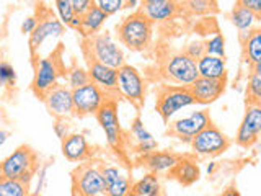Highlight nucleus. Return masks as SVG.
<instances>
[{"label":"nucleus","mask_w":261,"mask_h":196,"mask_svg":"<svg viewBox=\"0 0 261 196\" xmlns=\"http://www.w3.org/2000/svg\"><path fill=\"white\" fill-rule=\"evenodd\" d=\"M88 76L95 85H98L106 93L118 90V69H113L110 65L100 64L96 61H88Z\"/></svg>","instance_id":"17"},{"label":"nucleus","mask_w":261,"mask_h":196,"mask_svg":"<svg viewBox=\"0 0 261 196\" xmlns=\"http://www.w3.org/2000/svg\"><path fill=\"white\" fill-rule=\"evenodd\" d=\"M73 196H105V180L101 168L95 165H82L72 177Z\"/></svg>","instance_id":"8"},{"label":"nucleus","mask_w":261,"mask_h":196,"mask_svg":"<svg viewBox=\"0 0 261 196\" xmlns=\"http://www.w3.org/2000/svg\"><path fill=\"white\" fill-rule=\"evenodd\" d=\"M106 100V92L101 90L93 82L73 88L72 90V105H73V114L77 116H88V114H95L100 106Z\"/></svg>","instance_id":"10"},{"label":"nucleus","mask_w":261,"mask_h":196,"mask_svg":"<svg viewBox=\"0 0 261 196\" xmlns=\"http://www.w3.org/2000/svg\"><path fill=\"white\" fill-rule=\"evenodd\" d=\"M227 79H206V77H198L193 84L188 87L191 92L194 103L201 105H209L216 102L217 98L225 92Z\"/></svg>","instance_id":"15"},{"label":"nucleus","mask_w":261,"mask_h":196,"mask_svg":"<svg viewBox=\"0 0 261 196\" xmlns=\"http://www.w3.org/2000/svg\"><path fill=\"white\" fill-rule=\"evenodd\" d=\"M70 2H72V10L77 16H82L93 5V0H70Z\"/></svg>","instance_id":"39"},{"label":"nucleus","mask_w":261,"mask_h":196,"mask_svg":"<svg viewBox=\"0 0 261 196\" xmlns=\"http://www.w3.org/2000/svg\"><path fill=\"white\" fill-rule=\"evenodd\" d=\"M108 15H105L100 8H96L95 5H92L88 10L80 16V31L82 35L85 38L87 36H92L95 33L100 31V28L105 24Z\"/></svg>","instance_id":"24"},{"label":"nucleus","mask_w":261,"mask_h":196,"mask_svg":"<svg viewBox=\"0 0 261 196\" xmlns=\"http://www.w3.org/2000/svg\"><path fill=\"white\" fill-rule=\"evenodd\" d=\"M130 133H133L137 142H144V141H150V139H153V136L147 131L142 119L139 116L133 121V125H130Z\"/></svg>","instance_id":"34"},{"label":"nucleus","mask_w":261,"mask_h":196,"mask_svg":"<svg viewBox=\"0 0 261 196\" xmlns=\"http://www.w3.org/2000/svg\"><path fill=\"white\" fill-rule=\"evenodd\" d=\"M47 168H49V163H46V165H43L41 168H38V185H36V191L35 193H41L44 190L46 186V180H47Z\"/></svg>","instance_id":"41"},{"label":"nucleus","mask_w":261,"mask_h":196,"mask_svg":"<svg viewBox=\"0 0 261 196\" xmlns=\"http://www.w3.org/2000/svg\"><path fill=\"white\" fill-rule=\"evenodd\" d=\"M124 2H126V7H130V8L137 5V0H124Z\"/></svg>","instance_id":"48"},{"label":"nucleus","mask_w":261,"mask_h":196,"mask_svg":"<svg viewBox=\"0 0 261 196\" xmlns=\"http://www.w3.org/2000/svg\"><path fill=\"white\" fill-rule=\"evenodd\" d=\"M30 196H41V193H33V194H30Z\"/></svg>","instance_id":"50"},{"label":"nucleus","mask_w":261,"mask_h":196,"mask_svg":"<svg viewBox=\"0 0 261 196\" xmlns=\"http://www.w3.org/2000/svg\"><path fill=\"white\" fill-rule=\"evenodd\" d=\"M7 139H8V133H7V131H0V145H4L7 142Z\"/></svg>","instance_id":"46"},{"label":"nucleus","mask_w":261,"mask_h":196,"mask_svg":"<svg viewBox=\"0 0 261 196\" xmlns=\"http://www.w3.org/2000/svg\"><path fill=\"white\" fill-rule=\"evenodd\" d=\"M220 196H242V194H240L239 190H237V186H228Z\"/></svg>","instance_id":"44"},{"label":"nucleus","mask_w":261,"mask_h":196,"mask_svg":"<svg viewBox=\"0 0 261 196\" xmlns=\"http://www.w3.org/2000/svg\"><path fill=\"white\" fill-rule=\"evenodd\" d=\"M153 151H157V141L150 139V141H144V142H137V152L141 154H150Z\"/></svg>","instance_id":"43"},{"label":"nucleus","mask_w":261,"mask_h":196,"mask_svg":"<svg viewBox=\"0 0 261 196\" xmlns=\"http://www.w3.org/2000/svg\"><path fill=\"white\" fill-rule=\"evenodd\" d=\"M230 20L233 23V27L240 31V38H243L250 30H253V24L259 20V15L253 13L251 10L240 5H235L233 10L230 13Z\"/></svg>","instance_id":"25"},{"label":"nucleus","mask_w":261,"mask_h":196,"mask_svg":"<svg viewBox=\"0 0 261 196\" xmlns=\"http://www.w3.org/2000/svg\"><path fill=\"white\" fill-rule=\"evenodd\" d=\"M199 77L206 79H227V67L222 57L204 54L201 59L196 61Z\"/></svg>","instance_id":"21"},{"label":"nucleus","mask_w":261,"mask_h":196,"mask_svg":"<svg viewBox=\"0 0 261 196\" xmlns=\"http://www.w3.org/2000/svg\"><path fill=\"white\" fill-rule=\"evenodd\" d=\"M84 54L87 61H96L100 64L110 65L113 69H119L124 65V53L114 43L110 35H95L87 36L84 41Z\"/></svg>","instance_id":"3"},{"label":"nucleus","mask_w":261,"mask_h":196,"mask_svg":"<svg viewBox=\"0 0 261 196\" xmlns=\"http://www.w3.org/2000/svg\"><path fill=\"white\" fill-rule=\"evenodd\" d=\"M56 10H57V15H59V20L65 27H69V23L72 21L73 16H75V13L72 10L70 0H56Z\"/></svg>","instance_id":"33"},{"label":"nucleus","mask_w":261,"mask_h":196,"mask_svg":"<svg viewBox=\"0 0 261 196\" xmlns=\"http://www.w3.org/2000/svg\"><path fill=\"white\" fill-rule=\"evenodd\" d=\"M38 170V155L28 145H20L0 162V178L20 180L30 185L33 175Z\"/></svg>","instance_id":"2"},{"label":"nucleus","mask_w":261,"mask_h":196,"mask_svg":"<svg viewBox=\"0 0 261 196\" xmlns=\"http://www.w3.org/2000/svg\"><path fill=\"white\" fill-rule=\"evenodd\" d=\"M142 162L150 174H162V172H170L173 168L178 162V157L175 154H170V152L153 151L150 154H145Z\"/></svg>","instance_id":"23"},{"label":"nucleus","mask_w":261,"mask_h":196,"mask_svg":"<svg viewBox=\"0 0 261 196\" xmlns=\"http://www.w3.org/2000/svg\"><path fill=\"white\" fill-rule=\"evenodd\" d=\"M65 31V24L56 18V16H47L46 20L39 21L36 30L30 35V49H31V54L35 56V53L38 49L44 44V41L49 38H59L64 35Z\"/></svg>","instance_id":"16"},{"label":"nucleus","mask_w":261,"mask_h":196,"mask_svg":"<svg viewBox=\"0 0 261 196\" xmlns=\"http://www.w3.org/2000/svg\"><path fill=\"white\" fill-rule=\"evenodd\" d=\"M93 5L96 8H100V10L108 16L121 12L122 8H126L124 0H93Z\"/></svg>","instance_id":"32"},{"label":"nucleus","mask_w":261,"mask_h":196,"mask_svg":"<svg viewBox=\"0 0 261 196\" xmlns=\"http://www.w3.org/2000/svg\"><path fill=\"white\" fill-rule=\"evenodd\" d=\"M62 154L70 162H84L90 155V145L84 134L73 133L62 139Z\"/></svg>","instance_id":"18"},{"label":"nucleus","mask_w":261,"mask_h":196,"mask_svg":"<svg viewBox=\"0 0 261 196\" xmlns=\"http://www.w3.org/2000/svg\"><path fill=\"white\" fill-rule=\"evenodd\" d=\"M118 90L133 103L136 108H142L145 103V84L141 74L129 64L118 69Z\"/></svg>","instance_id":"9"},{"label":"nucleus","mask_w":261,"mask_h":196,"mask_svg":"<svg viewBox=\"0 0 261 196\" xmlns=\"http://www.w3.org/2000/svg\"><path fill=\"white\" fill-rule=\"evenodd\" d=\"M190 144L198 155H202V157H217V155L224 154L230 147V139L217 126L209 125L201 133L196 134Z\"/></svg>","instance_id":"6"},{"label":"nucleus","mask_w":261,"mask_h":196,"mask_svg":"<svg viewBox=\"0 0 261 196\" xmlns=\"http://www.w3.org/2000/svg\"><path fill=\"white\" fill-rule=\"evenodd\" d=\"M188 57H191L193 61H198L201 57L206 54V49H204V41H199V39H194L191 43H188L185 51H183Z\"/></svg>","instance_id":"36"},{"label":"nucleus","mask_w":261,"mask_h":196,"mask_svg":"<svg viewBox=\"0 0 261 196\" xmlns=\"http://www.w3.org/2000/svg\"><path fill=\"white\" fill-rule=\"evenodd\" d=\"M43 100L47 106L49 113L56 118H65L69 114H73L72 105V88L62 84H56L44 93Z\"/></svg>","instance_id":"14"},{"label":"nucleus","mask_w":261,"mask_h":196,"mask_svg":"<svg viewBox=\"0 0 261 196\" xmlns=\"http://www.w3.org/2000/svg\"><path fill=\"white\" fill-rule=\"evenodd\" d=\"M160 182L157 174H147L130 188V196H160Z\"/></svg>","instance_id":"26"},{"label":"nucleus","mask_w":261,"mask_h":196,"mask_svg":"<svg viewBox=\"0 0 261 196\" xmlns=\"http://www.w3.org/2000/svg\"><path fill=\"white\" fill-rule=\"evenodd\" d=\"M64 65L59 56H49L43 59L35 61V79H33V90L38 96L43 98L49 88L57 84V80L62 76Z\"/></svg>","instance_id":"7"},{"label":"nucleus","mask_w":261,"mask_h":196,"mask_svg":"<svg viewBox=\"0 0 261 196\" xmlns=\"http://www.w3.org/2000/svg\"><path fill=\"white\" fill-rule=\"evenodd\" d=\"M90 76H88V70L84 69V67H79L75 65L73 69L69 70L67 74V84H69V88H79V87H84L87 84H90Z\"/></svg>","instance_id":"30"},{"label":"nucleus","mask_w":261,"mask_h":196,"mask_svg":"<svg viewBox=\"0 0 261 196\" xmlns=\"http://www.w3.org/2000/svg\"><path fill=\"white\" fill-rule=\"evenodd\" d=\"M170 175L173 177L179 185L190 186L196 183L201 177V170L193 159H178L176 165L170 170Z\"/></svg>","instance_id":"20"},{"label":"nucleus","mask_w":261,"mask_h":196,"mask_svg":"<svg viewBox=\"0 0 261 196\" xmlns=\"http://www.w3.org/2000/svg\"><path fill=\"white\" fill-rule=\"evenodd\" d=\"M243 43V57L250 69L261 65V30L253 28L242 38Z\"/></svg>","instance_id":"19"},{"label":"nucleus","mask_w":261,"mask_h":196,"mask_svg":"<svg viewBox=\"0 0 261 196\" xmlns=\"http://www.w3.org/2000/svg\"><path fill=\"white\" fill-rule=\"evenodd\" d=\"M116 30L121 44H124L130 51H144L152 41V21L147 20L141 10L126 16Z\"/></svg>","instance_id":"1"},{"label":"nucleus","mask_w":261,"mask_h":196,"mask_svg":"<svg viewBox=\"0 0 261 196\" xmlns=\"http://www.w3.org/2000/svg\"><path fill=\"white\" fill-rule=\"evenodd\" d=\"M54 133H56V136L61 139L64 137H67L69 136V122L65 121V118H57L56 119V122H54Z\"/></svg>","instance_id":"38"},{"label":"nucleus","mask_w":261,"mask_h":196,"mask_svg":"<svg viewBox=\"0 0 261 196\" xmlns=\"http://www.w3.org/2000/svg\"><path fill=\"white\" fill-rule=\"evenodd\" d=\"M163 76L168 82L179 87H190L199 77L196 61L188 57L185 53H176L167 57L163 64Z\"/></svg>","instance_id":"5"},{"label":"nucleus","mask_w":261,"mask_h":196,"mask_svg":"<svg viewBox=\"0 0 261 196\" xmlns=\"http://www.w3.org/2000/svg\"><path fill=\"white\" fill-rule=\"evenodd\" d=\"M211 2H216V0H211Z\"/></svg>","instance_id":"51"},{"label":"nucleus","mask_w":261,"mask_h":196,"mask_svg":"<svg viewBox=\"0 0 261 196\" xmlns=\"http://www.w3.org/2000/svg\"><path fill=\"white\" fill-rule=\"evenodd\" d=\"M176 10H178V4L175 0H163V2L159 4H142L141 8V12L147 16V20H150L152 23L167 21L170 18H173Z\"/></svg>","instance_id":"22"},{"label":"nucleus","mask_w":261,"mask_h":196,"mask_svg":"<svg viewBox=\"0 0 261 196\" xmlns=\"http://www.w3.org/2000/svg\"><path fill=\"white\" fill-rule=\"evenodd\" d=\"M261 133V106L259 103H248L242 125L237 131L235 141L243 149H248L253 144L258 142Z\"/></svg>","instance_id":"12"},{"label":"nucleus","mask_w":261,"mask_h":196,"mask_svg":"<svg viewBox=\"0 0 261 196\" xmlns=\"http://www.w3.org/2000/svg\"><path fill=\"white\" fill-rule=\"evenodd\" d=\"M237 5L248 8L253 13L261 16V0H237Z\"/></svg>","instance_id":"40"},{"label":"nucleus","mask_w":261,"mask_h":196,"mask_svg":"<svg viewBox=\"0 0 261 196\" xmlns=\"http://www.w3.org/2000/svg\"><path fill=\"white\" fill-rule=\"evenodd\" d=\"M204 49H206V54L211 56H217V57H225V39L222 35H214L209 38L206 43H204Z\"/></svg>","instance_id":"31"},{"label":"nucleus","mask_w":261,"mask_h":196,"mask_svg":"<svg viewBox=\"0 0 261 196\" xmlns=\"http://www.w3.org/2000/svg\"><path fill=\"white\" fill-rule=\"evenodd\" d=\"M0 196H30L28 185L20 180L0 178Z\"/></svg>","instance_id":"27"},{"label":"nucleus","mask_w":261,"mask_h":196,"mask_svg":"<svg viewBox=\"0 0 261 196\" xmlns=\"http://www.w3.org/2000/svg\"><path fill=\"white\" fill-rule=\"evenodd\" d=\"M163 2V0H142V4H159Z\"/></svg>","instance_id":"49"},{"label":"nucleus","mask_w":261,"mask_h":196,"mask_svg":"<svg viewBox=\"0 0 261 196\" xmlns=\"http://www.w3.org/2000/svg\"><path fill=\"white\" fill-rule=\"evenodd\" d=\"M261 100V65L251 69L247 87V103H259Z\"/></svg>","instance_id":"28"},{"label":"nucleus","mask_w":261,"mask_h":196,"mask_svg":"<svg viewBox=\"0 0 261 196\" xmlns=\"http://www.w3.org/2000/svg\"><path fill=\"white\" fill-rule=\"evenodd\" d=\"M216 5V2H211V0H186V7L188 10L193 12L194 15H204L209 13L211 8Z\"/></svg>","instance_id":"35"},{"label":"nucleus","mask_w":261,"mask_h":196,"mask_svg":"<svg viewBox=\"0 0 261 196\" xmlns=\"http://www.w3.org/2000/svg\"><path fill=\"white\" fill-rule=\"evenodd\" d=\"M16 80V72L8 62H0V87L13 85Z\"/></svg>","instance_id":"37"},{"label":"nucleus","mask_w":261,"mask_h":196,"mask_svg":"<svg viewBox=\"0 0 261 196\" xmlns=\"http://www.w3.org/2000/svg\"><path fill=\"white\" fill-rule=\"evenodd\" d=\"M130 185L129 178L126 175H119L114 182L106 185V190H105V196H130Z\"/></svg>","instance_id":"29"},{"label":"nucleus","mask_w":261,"mask_h":196,"mask_svg":"<svg viewBox=\"0 0 261 196\" xmlns=\"http://www.w3.org/2000/svg\"><path fill=\"white\" fill-rule=\"evenodd\" d=\"M216 167H217V163H216V162H212V163H209V165H207V174H209V175H212V174H214V170H216Z\"/></svg>","instance_id":"47"},{"label":"nucleus","mask_w":261,"mask_h":196,"mask_svg":"<svg viewBox=\"0 0 261 196\" xmlns=\"http://www.w3.org/2000/svg\"><path fill=\"white\" fill-rule=\"evenodd\" d=\"M69 27L70 28H75V30H80V16H73V18H72V21L69 23Z\"/></svg>","instance_id":"45"},{"label":"nucleus","mask_w":261,"mask_h":196,"mask_svg":"<svg viewBox=\"0 0 261 196\" xmlns=\"http://www.w3.org/2000/svg\"><path fill=\"white\" fill-rule=\"evenodd\" d=\"M212 125L211 119V113L207 110H201V111H194L190 116L176 119L173 125L170 126V133L176 136L179 141L185 142H191V139L201 133L204 128H207Z\"/></svg>","instance_id":"13"},{"label":"nucleus","mask_w":261,"mask_h":196,"mask_svg":"<svg viewBox=\"0 0 261 196\" xmlns=\"http://www.w3.org/2000/svg\"><path fill=\"white\" fill-rule=\"evenodd\" d=\"M38 23H39L38 18H35V16H28V18L23 20V23H21V33L23 35H31V33L36 30Z\"/></svg>","instance_id":"42"},{"label":"nucleus","mask_w":261,"mask_h":196,"mask_svg":"<svg viewBox=\"0 0 261 196\" xmlns=\"http://www.w3.org/2000/svg\"><path fill=\"white\" fill-rule=\"evenodd\" d=\"M194 105V98L188 87L179 85H163L159 90L157 103H155V110L162 116V119L168 122V119L179 110L186 108V106Z\"/></svg>","instance_id":"4"},{"label":"nucleus","mask_w":261,"mask_h":196,"mask_svg":"<svg viewBox=\"0 0 261 196\" xmlns=\"http://www.w3.org/2000/svg\"><path fill=\"white\" fill-rule=\"evenodd\" d=\"M95 116H96L98 122H100L101 129L105 131V136H106L108 144L113 147V149H121L122 131H121V125H119L116 102L106 98L105 103L100 106V110L95 113Z\"/></svg>","instance_id":"11"}]
</instances>
